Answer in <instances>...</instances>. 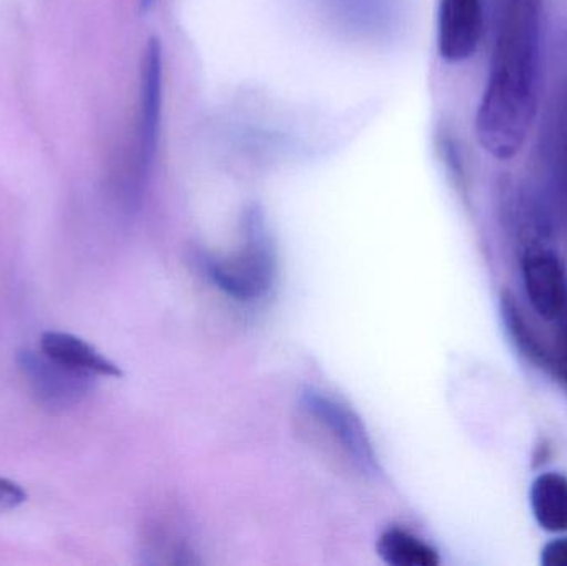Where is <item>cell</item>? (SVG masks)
<instances>
[{
  "mask_svg": "<svg viewBox=\"0 0 567 566\" xmlns=\"http://www.w3.org/2000/svg\"><path fill=\"white\" fill-rule=\"evenodd\" d=\"M543 0H505L475 116L480 145L508 162L525 148L539 109Z\"/></svg>",
  "mask_w": 567,
  "mask_h": 566,
  "instance_id": "obj_1",
  "label": "cell"
},
{
  "mask_svg": "<svg viewBox=\"0 0 567 566\" xmlns=\"http://www.w3.org/2000/svg\"><path fill=\"white\" fill-rule=\"evenodd\" d=\"M205 266L213 282L229 298L243 302L265 298L278 276V255L261 213H249L238 249L208 256Z\"/></svg>",
  "mask_w": 567,
  "mask_h": 566,
  "instance_id": "obj_2",
  "label": "cell"
},
{
  "mask_svg": "<svg viewBox=\"0 0 567 566\" xmlns=\"http://www.w3.org/2000/svg\"><path fill=\"white\" fill-rule=\"evenodd\" d=\"M300 409L306 415V421H309L359 474L370 477L382 474L379 457L362 419L346 402L319 389H307L300 395Z\"/></svg>",
  "mask_w": 567,
  "mask_h": 566,
  "instance_id": "obj_3",
  "label": "cell"
},
{
  "mask_svg": "<svg viewBox=\"0 0 567 566\" xmlns=\"http://www.w3.org/2000/svg\"><path fill=\"white\" fill-rule=\"evenodd\" d=\"M163 52L156 37L146 42L140 70V109L136 120L133 193L138 192L150 173L158 150L163 105Z\"/></svg>",
  "mask_w": 567,
  "mask_h": 566,
  "instance_id": "obj_4",
  "label": "cell"
},
{
  "mask_svg": "<svg viewBox=\"0 0 567 566\" xmlns=\"http://www.w3.org/2000/svg\"><path fill=\"white\" fill-rule=\"evenodd\" d=\"M523 285L536 315L559 321L567 312V279L556 253L545 241H529L522 258Z\"/></svg>",
  "mask_w": 567,
  "mask_h": 566,
  "instance_id": "obj_5",
  "label": "cell"
},
{
  "mask_svg": "<svg viewBox=\"0 0 567 566\" xmlns=\"http://www.w3.org/2000/svg\"><path fill=\"white\" fill-rule=\"evenodd\" d=\"M19 366L23 375L29 379L33 394L42 404L52 409L79 404L89 394L95 379L93 375L59 364L42 351H23L19 356Z\"/></svg>",
  "mask_w": 567,
  "mask_h": 566,
  "instance_id": "obj_6",
  "label": "cell"
},
{
  "mask_svg": "<svg viewBox=\"0 0 567 566\" xmlns=\"http://www.w3.org/2000/svg\"><path fill=\"white\" fill-rule=\"evenodd\" d=\"M485 13L482 0H440L436 47L449 63L472 59L482 42Z\"/></svg>",
  "mask_w": 567,
  "mask_h": 566,
  "instance_id": "obj_7",
  "label": "cell"
},
{
  "mask_svg": "<svg viewBox=\"0 0 567 566\" xmlns=\"http://www.w3.org/2000/svg\"><path fill=\"white\" fill-rule=\"evenodd\" d=\"M40 351L59 364L93 378H122L118 366L100 354L89 342L66 332L49 331L42 335Z\"/></svg>",
  "mask_w": 567,
  "mask_h": 566,
  "instance_id": "obj_8",
  "label": "cell"
},
{
  "mask_svg": "<svg viewBox=\"0 0 567 566\" xmlns=\"http://www.w3.org/2000/svg\"><path fill=\"white\" fill-rule=\"evenodd\" d=\"M499 306H502V318L506 326V332L515 342L518 351L529 362L558 378V359L546 348L538 332L529 325L528 319L525 318L522 308L516 302L515 296L508 291L503 292Z\"/></svg>",
  "mask_w": 567,
  "mask_h": 566,
  "instance_id": "obj_9",
  "label": "cell"
},
{
  "mask_svg": "<svg viewBox=\"0 0 567 566\" xmlns=\"http://www.w3.org/2000/svg\"><path fill=\"white\" fill-rule=\"evenodd\" d=\"M533 515L549 534L567 532V477L558 472H545L533 481L529 492Z\"/></svg>",
  "mask_w": 567,
  "mask_h": 566,
  "instance_id": "obj_10",
  "label": "cell"
},
{
  "mask_svg": "<svg viewBox=\"0 0 567 566\" xmlns=\"http://www.w3.org/2000/svg\"><path fill=\"white\" fill-rule=\"evenodd\" d=\"M377 552L386 565L439 566L435 548L402 528H389L380 535Z\"/></svg>",
  "mask_w": 567,
  "mask_h": 566,
  "instance_id": "obj_11",
  "label": "cell"
},
{
  "mask_svg": "<svg viewBox=\"0 0 567 566\" xmlns=\"http://www.w3.org/2000/svg\"><path fill=\"white\" fill-rule=\"evenodd\" d=\"M27 501L25 491L9 478H0V514L20 507Z\"/></svg>",
  "mask_w": 567,
  "mask_h": 566,
  "instance_id": "obj_12",
  "label": "cell"
},
{
  "mask_svg": "<svg viewBox=\"0 0 567 566\" xmlns=\"http://www.w3.org/2000/svg\"><path fill=\"white\" fill-rule=\"evenodd\" d=\"M543 566H567V537L549 542L542 550Z\"/></svg>",
  "mask_w": 567,
  "mask_h": 566,
  "instance_id": "obj_13",
  "label": "cell"
},
{
  "mask_svg": "<svg viewBox=\"0 0 567 566\" xmlns=\"http://www.w3.org/2000/svg\"><path fill=\"white\" fill-rule=\"evenodd\" d=\"M558 158L563 176H565L567 183V92L565 100H563L558 120Z\"/></svg>",
  "mask_w": 567,
  "mask_h": 566,
  "instance_id": "obj_14",
  "label": "cell"
},
{
  "mask_svg": "<svg viewBox=\"0 0 567 566\" xmlns=\"http://www.w3.org/2000/svg\"><path fill=\"white\" fill-rule=\"evenodd\" d=\"M155 3V0H142V9L146 10Z\"/></svg>",
  "mask_w": 567,
  "mask_h": 566,
  "instance_id": "obj_15",
  "label": "cell"
}]
</instances>
